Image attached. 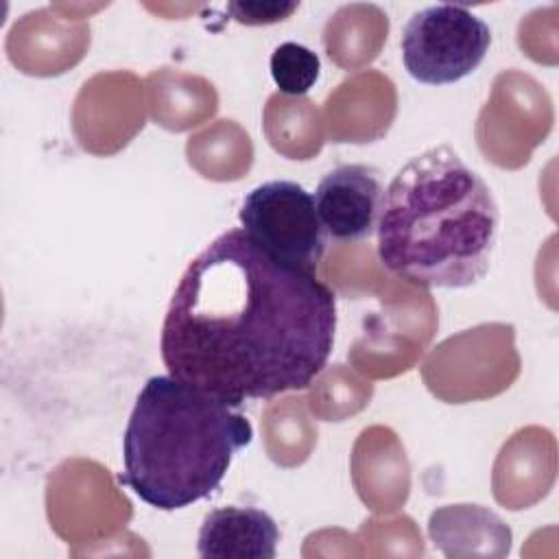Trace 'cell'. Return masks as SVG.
I'll return each mask as SVG.
<instances>
[{
    "instance_id": "cell-1",
    "label": "cell",
    "mask_w": 559,
    "mask_h": 559,
    "mask_svg": "<svg viewBox=\"0 0 559 559\" xmlns=\"http://www.w3.org/2000/svg\"><path fill=\"white\" fill-rule=\"evenodd\" d=\"M334 332V290L238 227L181 273L159 352L170 376L238 408L310 386L330 360Z\"/></svg>"
},
{
    "instance_id": "cell-2",
    "label": "cell",
    "mask_w": 559,
    "mask_h": 559,
    "mask_svg": "<svg viewBox=\"0 0 559 559\" xmlns=\"http://www.w3.org/2000/svg\"><path fill=\"white\" fill-rule=\"evenodd\" d=\"M500 210L487 181L448 144L408 159L384 190L378 221L382 266L428 288L485 277Z\"/></svg>"
},
{
    "instance_id": "cell-3",
    "label": "cell",
    "mask_w": 559,
    "mask_h": 559,
    "mask_svg": "<svg viewBox=\"0 0 559 559\" xmlns=\"http://www.w3.org/2000/svg\"><path fill=\"white\" fill-rule=\"evenodd\" d=\"M251 439L249 419L223 400L170 373L153 376L124 428L118 483L155 509L177 511L218 489Z\"/></svg>"
},
{
    "instance_id": "cell-4",
    "label": "cell",
    "mask_w": 559,
    "mask_h": 559,
    "mask_svg": "<svg viewBox=\"0 0 559 559\" xmlns=\"http://www.w3.org/2000/svg\"><path fill=\"white\" fill-rule=\"evenodd\" d=\"M489 44V26L461 4H432L413 13L400 39L406 72L426 85L465 79L483 63Z\"/></svg>"
},
{
    "instance_id": "cell-5",
    "label": "cell",
    "mask_w": 559,
    "mask_h": 559,
    "mask_svg": "<svg viewBox=\"0 0 559 559\" xmlns=\"http://www.w3.org/2000/svg\"><path fill=\"white\" fill-rule=\"evenodd\" d=\"M240 229L266 253L295 269L317 273L328 234L314 197L299 183L273 179L255 186L238 210Z\"/></svg>"
},
{
    "instance_id": "cell-6",
    "label": "cell",
    "mask_w": 559,
    "mask_h": 559,
    "mask_svg": "<svg viewBox=\"0 0 559 559\" xmlns=\"http://www.w3.org/2000/svg\"><path fill=\"white\" fill-rule=\"evenodd\" d=\"M312 197L330 238L358 242L376 234L384 199L376 168L365 164L336 166L317 183Z\"/></svg>"
},
{
    "instance_id": "cell-7",
    "label": "cell",
    "mask_w": 559,
    "mask_h": 559,
    "mask_svg": "<svg viewBox=\"0 0 559 559\" xmlns=\"http://www.w3.org/2000/svg\"><path fill=\"white\" fill-rule=\"evenodd\" d=\"M280 528L255 507L212 509L199 528L197 552L203 559H273Z\"/></svg>"
},
{
    "instance_id": "cell-8",
    "label": "cell",
    "mask_w": 559,
    "mask_h": 559,
    "mask_svg": "<svg viewBox=\"0 0 559 559\" xmlns=\"http://www.w3.org/2000/svg\"><path fill=\"white\" fill-rule=\"evenodd\" d=\"M428 535L445 557H504L511 528L480 504H448L430 513Z\"/></svg>"
},
{
    "instance_id": "cell-9",
    "label": "cell",
    "mask_w": 559,
    "mask_h": 559,
    "mask_svg": "<svg viewBox=\"0 0 559 559\" xmlns=\"http://www.w3.org/2000/svg\"><path fill=\"white\" fill-rule=\"evenodd\" d=\"M321 72L317 52L297 44L284 41L271 55V76L282 94L304 96L314 87Z\"/></svg>"
},
{
    "instance_id": "cell-10",
    "label": "cell",
    "mask_w": 559,
    "mask_h": 559,
    "mask_svg": "<svg viewBox=\"0 0 559 559\" xmlns=\"http://www.w3.org/2000/svg\"><path fill=\"white\" fill-rule=\"evenodd\" d=\"M297 7L299 2H229L227 11L240 24L260 26L286 20Z\"/></svg>"
}]
</instances>
